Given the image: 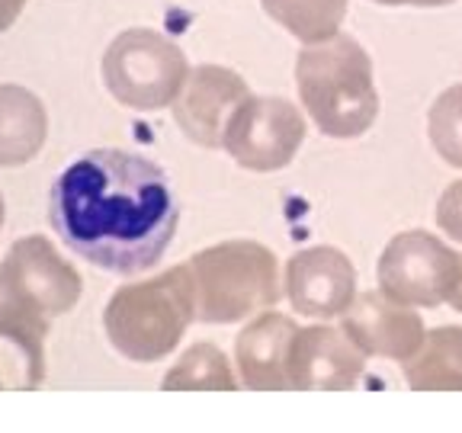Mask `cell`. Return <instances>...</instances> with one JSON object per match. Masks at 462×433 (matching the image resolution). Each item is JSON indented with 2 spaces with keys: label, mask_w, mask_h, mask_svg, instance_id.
<instances>
[{
  "label": "cell",
  "mask_w": 462,
  "mask_h": 433,
  "mask_svg": "<svg viewBox=\"0 0 462 433\" xmlns=\"http://www.w3.org/2000/svg\"><path fill=\"white\" fill-rule=\"evenodd\" d=\"M49 222L97 270L138 276L164 257L180 206L158 161L123 148H94L55 177Z\"/></svg>",
  "instance_id": "1"
},
{
  "label": "cell",
  "mask_w": 462,
  "mask_h": 433,
  "mask_svg": "<svg viewBox=\"0 0 462 433\" xmlns=\"http://www.w3.org/2000/svg\"><path fill=\"white\" fill-rule=\"evenodd\" d=\"M296 84L311 123L328 138H356L369 132L379 115V94L373 84V61L350 36L299 51Z\"/></svg>",
  "instance_id": "2"
},
{
  "label": "cell",
  "mask_w": 462,
  "mask_h": 433,
  "mask_svg": "<svg viewBox=\"0 0 462 433\" xmlns=\"http://www.w3.org/2000/svg\"><path fill=\"white\" fill-rule=\"evenodd\" d=\"M196 318V289L189 263L173 267L154 280L116 289L103 311L109 344L132 363L164 360L177 350Z\"/></svg>",
  "instance_id": "3"
},
{
  "label": "cell",
  "mask_w": 462,
  "mask_h": 433,
  "mask_svg": "<svg viewBox=\"0 0 462 433\" xmlns=\"http://www.w3.org/2000/svg\"><path fill=\"white\" fill-rule=\"evenodd\" d=\"M196 289V318L206 325H231L263 311L282 296L280 263L257 241H222L189 257Z\"/></svg>",
  "instance_id": "4"
},
{
  "label": "cell",
  "mask_w": 462,
  "mask_h": 433,
  "mask_svg": "<svg viewBox=\"0 0 462 433\" xmlns=\"http://www.w3.org/2000/svg\"><path fill=\"white\" fill-rule=\"evenodd\" d=\"M103 84L129 109L158 113L187 87L189 65L177 42L154 29H125L103 55Z\"/></svg>",
  "instance_id": "5"
},
{
  "label": "cell",
  "mask_w": 462,
  "mask_h": 433,
  "mask_svg": "<svg viewBox=\"0 0 462 433\" xmlns=\"http://www.w3.org/2000/svg\"><path fill=\"white\" fill-rule=\"evenodd\" d=\"M379 289L404 305L437 309L456 296L462 282V257L427 231H404L379 257Z\"/></svg>",
  "instance_id": "6"
},
{
  "label": "cell",
  "mask_w": 462,
  "mask_h": 433,
  "mask_svg": "<svg viewBox=\"0 0 462 433\" xmlns=\"http://www.w3.org/2000/svg\"><path fill=\"white\" fill-rule=\"evenodd\" d=\"M84 292V280L42 235L20 238L0 260V296L58 318L71 311Z\"/></svg>",
  "instance_id": "7"
},
{
  "label": "cell",
  "mask_w": 462,
  "mask_h": 433,
  "mask_svg": "<svg viewBox=\"0 0 462 433\" xmlns=\"http://www.w3.org/2000/svg\"><path fill=\"white\" fill-rule=\"evenodd\" d=\"M305 142V119L282 97H247L231 115L222 148L241 167L270 173L286 167Z\"/></svg>",
  "instance_id": "8"
},
{
  "label": "cell",
  "mask_w": 462,
  "mask_h": 433,
  "mask_svg": "<svg viewBox=\"0 0 462 433\" xmlns=\"http://www.w3.org/2000/svg\"><path fill=\"white\" fill-rule=\"evenodd\" d=\"M251 97L245 78L222 65H199L189 71L187 87L173 100V119L189 142L202 148H222L231 115Z\"/></svg>",
  "instance_id": "9"
},
{
  "label": "cell",
  "mask_w": 462,
  "mask_h": 433,
  "mask_svg": "<svg viewBox=\"0 0 462 433\" xmlns=\"http://www.w3.org/2000/svg\"><path fill=\"white\" fill-rule=\"evenodd\" d=\"M292 309L309 318H344L356 299V270L337 247H309L286 263Z\"/></svg>",
  "instance_id": "10"
},
{
  "label": "cell",
  "mask_w": 462,
  "mask_h": 433,
  "mask_svg": "<svg viewBox=\"0 0 462 433\" xmlns=\"http://www.w3.org/2000/svg\"><path fill=\"white\" fill-rule=\"evenodd\" d=\"M344 331L366 356H389V360H411L424 344L427 331L418 311L392 296L363 292L344 311Z\"/></svg>",
  "instance_id": "11"
},
{
  "label": "cell",
  "mask_w": 462,
  "mask_h": 433,
  "mask_svg": "<svg viewBox=\"0 0 462 433\" xmlns=\"http://www.w3.org/2000/svg\"><path fill=\"white\" fill-rule=\"evenodd\" d=\"M366 369V354L346 331L334 327H299L292 346V389H354Z\"/></svg>",
  "instance_id": "12"
},
{
  "label": "cell",
  "mask_w": 462,
  "mask_h": 433,
  "mask_svg": "<svg viewBox=\"0 0 462 433\" xmlns=\"http://www.w3.org/2000/svg\"><path fill=\"white\" fill-rule=\"evenodd\" d=\"M299 325L276 311L257 318L238 334L235 360L247 389H292V346Z\"/></svg>",
  "instance_id": "13"
},
{
  "label": "cell",
  "mask_w": 462,
  "mask_h": 433,
  "mask_svg": "<svg viewBox=\"0 0 462 433\" xmlns=\"http://www.w3.org/2000/svg\"><path fill=\"white\" fill-rule=\"evenodd\" d=\"M49 318L0 296V389H36L45 379Z\"/></svg>",
  "instance_id": "14"
},
{
  "label": "cell",
  "mask_w": 462,
  "mask_h": 433,
  "mask_svg": "<svg viewBox=\"0 0 462 433\" xmlns=\"http://www.w3.org/2000/svg\"><path fill=\"white\" fill-rule=\"evenodd\" d=\"M49 115L26 87L0 84V167H20L42 152Z\"/></svg>",
  "instance_id": "15"
},
{
  "label": "cell",
  "mask_w": 462,
  "mask_h": 433,
  "mask_svg": "<svg viewBox=\"0 0 462 433\" xmlns=\"http://www.w3.org/2000/svg\"><path fill=\"white\" fill-rule=\"evenodd\" d=\"M404 379L411 389H462V327H437L424 337L420 350L404 360Z\"/></svg>",
  "instance_id": "16"
},
{
  "label": "cell",
  "mask_w": 462,
  "mask_h": 433,
  "mask_svg": "<svg viewBox=\"0 0 462 433\" xmlns=\"http://www.w3.org/2000/svg\"><path fill=\"white\" fill-rule=\"evenodd\" d=\"M260 4L305 45L334 39L346 16V0H260Z\"/></svg>",
  "instance_id": "17"
},
{
  "label": "cell",
  "mask_w": 462,
  "mask_h": 433,
  "mask_svg": "<svg viewBox=\"0 0 462 433\" xmlns=\"http://www.w3.org/2000/svg\"><path fill=\"white\" fill-rule=\"evenodd\" d=\"M164 389H235V375L225 354L212 344H196L164 375Z\"/></svg>",
  "instance_id": "18"
},
{
  "label": "cell",
  "mask_w": 462,
  "mask_h": 433,
  "mask_svg": "<svg viewBox=\"0 0 462 433\" xmlns=\"http://www.w3.org/2000/svg\"><path fill=\"white\" fill-rule=\"evenodd\" d=\"M427 132H430L433 152L462 170V84L449 87L433 100Z\"/></svg>",
  "instance_id": "19"
},
{
  "label": "cell",
  "mask_w": 462,
  "mask_h": 433,
  "mask_svg": "<svg viewBox=\"0 0 462 433\" xmlns=\"http://www.w3.org/2000/svg\"><path fill=\"white\" fill-rule=\"evenodd\" d=\"M437 225L447 231L449 238L462 241V180L449 183L437 202Z\"/></svg>",
  "instance_id": "20"
},
{
  "label": "cell",
  "mask_w": 462,
  "mask_h": 433,
  "mask_svg": "<svg viewBox=\"0 0 462 433\" xmlns=\"http://www.w3.org/2000/svg\"><path fill=\"white\" fill-rule=\"evenodd\" d=\"M23 7H26V0H0V32L20 20Z\"/></svg>",
  "instance_id": "21"
},
{
  "label": "cell",
  "mask_w": 462,
  "mask_h": 433,
  "mask_svg": "<svg viewBox=\"0 0 462 433\" xmlns=\"http://www.w3.org/2000/svg\"><path fill=\"white\" fill-rule=\"evenodd\" d=\"M375 4H385V7H404V4H411V7H447L456 0H375Z\"/></svg>",
  "instance_id": "22"
},
{
  "label": "cell",
  "mask_w": 462,
  "mask_h": 433,
  "mask_svg": "<svg viewBox=\"0 0 462 433\" xmlns=\"http://www.w3.org/2000/svg\"><path fill=\"white\" fill-rule=\"evenodd\" d=\"M449 302H453V309H456V311H462V282H459V289H456V296L449 299Z\"/></svg>",
  "instance_id": "23"
},
{
  "label": "cell",
  "mask_w": 462,
  "mask_h": 433,
  "mask_svg": "<svg viewBox=\"0 0 462 433\" xmlns=\"http://www.w3.org/2000/svg\"><path fill=\"white\" fill-rule=\"evenodd\" d=\"M0 228H4V196H0Z\"/></svg>",
  "instance_id": "24"
}]
</instances>
